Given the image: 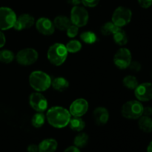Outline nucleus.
<instances>
[{"mask_svg":"<svg viewBox=\"0 0 152 152\" xmlns=\"http://www.w3.org/2000/svg\"><path fill=\"white\" fill-rule=\"evenodd\" d=\"M80 38L86 44L91 45L97 41V37L96 34L92 31H85L80 34Z\"/></svg>","mask_w":152,"mask_h":152,"instance_id":"obj_26","label":"nucleus"},{"mask_svg":"<svg viewBox=\"0 0 152 152\" xmlns=\"http://www.w3.org/2000/svg\"><path fill=\"white\" fill-rule=\"evenodd\" d=\"M71 118L69 111L60 106L52 107L46 114V120L49 124L56 129H62L68 126Z\"/></svg>","mask_w":152,"mask_h":152,"instance_id":"obj_1","label":"nucleus"},{"mask_svg":"<svg viewBox=\"0 0 152 152\" xmlns=\"http://www.w3.org/2000/svg\"><path fill=\"white\" fill-rule=\"evenodd\" d=\"M65 47H66V49L68 53H75L81 50L82 44L79 40L73 39L68 42L66 45H65Z\"/></svg>","mask_w":152,"mask_h":152,"instance_id":"obj_28","label":"nucleus"},{"mask_svg":"<svg viewBox=\"0 0 152 152\" xmlns=\"http://www.w3.org/2000/svg\"><path fill=\"white\" fill-rule=\"evenodd\" d=\"M132 12L129 8L123 6L117 7L112 15V22L119 28L126 26L132 20Z\"/></svg>","mask_w":152,"mask_h":152,"instance_id":"obj_5","label":"nucleus"},{"mask_svg":"<svg viewBox=\"0 0 152 152\" xmlns=\"http://www.w3.org/2000/svg\"><path fill=\"white\" fill-rule=\"evenodd\" d=\"M39 152H55L58 147L57 141L53 138L43 140L38 145Z\"/></svg>","mask_w":152,"mask_h":152,"instance_id":"obj_16","label":"nucleus"},{"mask_svg":"<svg viewBox=\"0 0 152 152\" xmlns=\"http://www.w3.org/2000/svg\"><path fill=\"white\" fill-rule=\"evenodd\" d=\"M129 68L132 70V71H134V72H139L140 71L142 68V65L137 61H132L130 65L129 66Z\"/></svg>","mask_w":152,"mask_h":152,"instance_id":"obj_31","label":"nucleus"},{"mask_svg":"<svg viewBox=\"0 0 152 152\" xmlns=\"http://www.w3.org/2000/svg\"><path fill=\"white\" fill-rule=\"evenodd\" d=\"M34 22L35 20H34V16L28 13H23L16 18L13 28L16 31L28 29L34 25Z\"/></svg>","mask_w":152,"mask_h":152,"instance_id":"obj_14","label":"nucleus"},{"mask_svg":"<svg viewBox=\"0 0 152 152\" xmlns=\"http://www.w3.org/2000/svg\"><path fill=\"white\" fill-rule=\"evenodd\" d=\"M140 129L145 133L152 132V119L148 116H141L138 121Z\"/></svg>","mask_w":152,"mask_h":152,"instance_id":"obj_18","label":"nucleus"},{"mask_svg":"<svg viewBox=\"0 0 152 152\" xmlns=\"http://www.w3.org/2000/svg\"><path fill=\"white\" fill-rule=\"evenodd\" d=\"M93 119L98 126H103L108 123L109 120V112L104 107H98L94 111Z\"/></svg>","mask_w":152,"mask_h":152,"instance_id":"obj_15","label":"nucleus"},{"mask_svg":"<svg viewBox=\"0 0 152 152\" xmlns=\"http://www.w3.org/2000/svg\"><path fill=\"white\" fill-rule=\"evenodd\" d=\"M71 19L66 16L60 15L57 16L53 20V25L55 28L60 30V31H66L67 28L71 25Z\"/></svg>","mask_w":152,"mask_h":152,"instance_id":"obj_17","label":"nucleus"},{"mask_svg":"<svg viewBox=\"0 0 152 152\" xmlns=\"http://www.w3.org/2000/svg\"><path fill=\"white\" fill-rule=\"evenodd\" d=\"M113 38L116 44L118 45L123 46L126 45L128 42V36L126 31H123L121 28H119L114 34H113Z\"/></svg>","mask_w":152,"mask_h":152,"instance_id":"obj_21","label":"nucleus"},{"mask_svg":"<svg viewBox=\"0 0 152 152\" xmlns=\"http://www.w3.org/2000/svg\"><path fill=\"white\" fill-rule=\"evenodd\" d=\"M5 42H6L5 36H4V34H3L2 31L0 30V48H2L3 46L5 45Z\"/></svg>","mask_w":152,"mask_h":152,"instance_id":"obj_35","label":"nucleus"},{"mask_svg":"<svg viewBox=\"0 0 152 152\" xmlns=\"http://www.w3.org/2000/svg\"><path fill=\"white\" fill-rule=\"evenodd\" d=\"M15 59V55L13 51L10 50H0V62L8 64L13 62Z\"/></svg>","mask_w":152,"mask_h":152,"instance_id":"obj_27","label":"nucleus"},{"mask_svg":"<svg viewBox=\"0 0 152 152\" xmlns=\"http://www.w3.org/2000/svg\"><path fill=\"white\" fill-rule=\"evenodd\" d=\"M64 152H81V151H80V148L76 147L75 145H73V146L68 147V148L64 151Z\"/></svg>","mask_w":152,"mask_h":152,"instance_id":"obj_36","label":"nucleus"},{"mask_svg":"<svg viewBox=\"0 0 152 152\" xmlns=\"http://www.w3.org/2000/svg\"><path fill=\"white\" fill-rule=\"evenodd\" d=\"M68 53L65 45L62 43H55L48 48L47 56L52 65L59 66L65 62Z\"/></svg>","mask_w":152,"mask_h":152,"instance_id":"obj_3","label":"nucleus"},{"mask_svg":"<svg viewBox=\"0 0 152 152\" xmlns=\"http://www.w3.org/2000/svg\"><path fill=\"white\" fill-rule=\"evenodd\" d=\"M142 115L148 116V117H151L152 115V108L150 106H146L143 108V113Z\"/></svg>","mask_w":152,"mask_h":152,"instance_id":"obj_34","label":"nucleus"},{"mask_svg":"<svg viewBox=\"0 0 152 152\" xmlns=\"http://www.w3.org/2000/svg\"><path fill=\"white\" fill-rule=\"evenodd\" d=\"M37 31L45 36H50L54 33L55 27L53 22L45 17L39 18L36 22Z\"/></svg>","mask_w":152,"mask_h":152,"instance_id":"obj_13","label":"nucleus"},{"mask_svg":"<svg viewBox=\"0 0 152 152\" xmlns=\"http://www.w3.org/2000/svg\"><path fill=\"white\" fill-rule=\"evenodd\" d=\"M88 110V102L85 99L80 98L74 100L71 103V105H70L69 112L73 117H81L82 116L86 114Z\"/></svg>","mask_w":152,"mask_h":152,"instance_id":"obj_12","label":"nucleus"},{"mask_svg":"<svg viewBox=\"0 0 152 152\" xmlns=\"http://www.w3.org/2000/svg\"><path fill=\"white\" fill-rule=\"evenodd\" d=\"M132 61V53L126 48L119 49L114 56V63L120 69L129 68Z\"/></svg>","mask_w":152,"mask_h":152,"instance_id":"obj_9","label":"nucleus"},{"mask_svg":"<svg viewBox=\"0 0 152 152\" xmlns=\"http://www.w3.org/2000/svg\"><path fill=\"white\" fill-rule=\"evenodd\" d=\"M144 106L139 100H130L123 105L121 114L129 120H137L142 116Z\"/></svg>","mask_w":152,"mask_h":152,"instance_id":"obj_4","label":"nucleus"},{"mask_svg":"<svg viewBox=\"0 0 152 152\" xmlns=\"http://www.w3.org/2000/svg\"><path fill=\"white\" fill-rule=\"evenodd\" d=\"M16 18V13L11 8L0 7V30L6 31L13 28Z\"/></svg>","mask_w":152,"mask_h":152,"instance_id":"obj_6","label":"nucleus"},{"mask_svg":"<svg viewBox=\"0 0 152 152\" xmlns=\"http://www.w3.org/2000/svg\"><path fill=\"white\" fill-rule=\"evenodd\" d=\"M68 4H71L73 6H77V5H80L81 4V0H66Z\"/></svg>","mask_w":152,"mask_h":152,"instance_id":"obj_37","label":"nucleus"},{"mask_svg":"<svg viewBox=\"0 0 152 152\" xmlns=\"http://www.w3.org/2000/svg\"><path fill=\"white\" fill-rule=\"evenodd\" d=\"M28 152H39V147L36 144H31L27 148Z\"/></svg>","mask_w":152,"mask_h":152,"instance_id":"obj_33","label":"nucleus"},{"mask_svg":"<svg viewBox=\"0 0 152 152\" xmlns=\"http://www.w3.org/2000/svg\"><path fill=\"white\" fill-rule=\"evenodd\" d=\"M29 103L31 108L37 112H44L48 108L47 99L38 91L30 95Z\"/></svg>","mask_w":152,"mask_h":152,"instance_id":"obj_11","label":"nucleus"},{"mask_svg":"<svg viewBox=\"0 0 152 152\" xmlns=\"http://www.w3.org/2000/svg\"><path fill=\"white\" fill-rule=\"evenodd\" d=\"M100 0H81V2L86 7H94L99 4Z\"/></svg>","mask_w":152,"mask_h":152,"instance_id":"obj_30","label":"nucleus"},{"mask_svg":"<svg viewBox=\"0 0 152 152\" xmlns=\"http://www.w3.org/2000/svg\"><path fill=\"white\" fill-rule=\"evenodd\" d=\"M134 95L140 102H148L152 99V83L139 84L134 89Z\"/></svg>","mask_w":152,"mask_h":152,"instance_id":"obj_10","label":"nucleus"},{"mask_svg":"<svg viewBox=\"0 0 152 152\" xmlns=\"http://www.w3.org/2000/svg\"><path fill=\"white\" fill-rule=\"evenodd\" d=\"M51 78L46 73L41 71H35L29 76L30 86L38 92L45 91L51 86Z\"/></svg>","mask_w":152,"mask_h":152,"instance_id":"obj_2","label":"nucleus"},{"mask_svg":"<svg viewBox=\"0 0 152 152\" xmlns=\"http://www.w3.org/2000/svg\"><path fill=\"white\" fill-rule=\"evenodd\" d=\"M67 31V36L70 38H74L79 33V27L76 26V25L71 24L66 30Z\"/></svg>","mask_w":152,"mask_h":152,"instance_id":"obj_29","label":"nucleus"},{"mask_svg":"<svg viewBox=\"0 0 152 152\" xmlns=\"http://www.w3.org/2000/svg\"><path fill=\"white\" fill-rule=\"evenodd\" d=\"M51 86L53 89L58 91H64L69 87V83L64 77H56L51 81Z\"/></svg>","mask_w":152,"mask_h":152,"instance_id":"obj_19","label":"nucleus"},{"mask_svg":"<svg viewBox=\"0 0 152 152\" xmlns=\"http://www.w3.org/2000/svg\"><path fill=\"white\" fill-rule=\"evenodd\" d=\"M89 140V137L87 134L81 133L78 134L77 136L74 137V144L76 147L79 148H84L85 146H86V145L88 144Z\"/></svg>","mask_w":152,"mask_h":152,"instance_id":"obj_22","label":"nucleus"},{"mask_svg":"<svg viewBox=\"0 0 152 152\" xmlns=\"http://www.w3.org/2000/svg\"><path fill=\"white\" fill-rule=\"evenodd\" d=\"M46 120V116L43 112H37L33 116L31 119V124L34 128H41L45 124Z\"/></svg>","mask_w":152,"mask_h":152,"instance_id":"obj_23","label":"nucleus"},{"mask_svg":"<svg viewBox=\"0 0 152 152\" xmlns=\"http://www.w3.org/2000/svg\"><path fill=\"white\" fill-rule=\"evenodd\" d=\"M68 125H69L71 130L77 132H82L86 127V123H85L84 120L80 117H71Z\"/></svg>","mask_w":152,"mask_h":152,"instance_id":"obj_20","label":"nucleus"},{"mask_svg":"<svg viewBox=\"0 0 152 152\" xmlns=\"http://www.w3.org/2000/svg\"><path fill=\"white\" fill-rule=\"evenodd\" d=\"M147 152H152V141L148 144L147 147Z\"/></svg>","mask_w":152,"mask_h":152,"instance_id":"obj_38","label":"nucleus"},{"mask_svg":"<svg viewBox=\"0 0 152 152\" xmlns=\"http://www.w3.org/2000/svg\"><path fill=\"white\" fill-rule=\"evenodd\" d=\"M89 14L88 10L82 6H74L71 11V22L77 27H83L88 22Z\"/></svg>","mask_w":152,"mask_h":152,"instance_id":"obj_7","label":"nucleus"},{"mask_svg":"<svg viewBox=\"0 0 152 152\" xmlns=\"http://www.w3.org/2000/svg\"><path fill=\"white\" fill-rule=\"evenodd\" d=\"M138 3L142 8H148L152 5V0H137Z\"/></svg>","mask_w":152,"mask_h":152,"instance_id":"obj_32","label":"nucleus"},{"mask_svg":"<svg viewBox=\"0 0 152 152\" xmlns=\"http://www.w3.org/2000/svg\"><path fill=\"white\" fill-rule=\"evenodd\" d=\"M118 26L113 23L112 22H108L104 24L102 27H101V33L103 34L104 36H110L111 34H114L117 30L119 29Z\"/></svg>","mask_w":152,"mask_h":152,"instance_id":"obj_24","label":"nucleus"},{"mask_svg":"<svg viewBox=\"0 0 152 152\" xmlns=\"http://www.w3.org/2000/svg\"><path fill=\"white\" fill-rule=\"evenodd\" d=\"M123 83L126 88L130 90H134L139 85V82L137 77L132 75H128L123 80Z\"/></svg>","mask_w":152,"mask_h":152,"instance_id":"obj_25","label":"nucleus"},{"mask_svg":"<svg viewBox=\"0 0 152 152\" xmlns=\"http://www.w3.org/2000/svg\"><path fill=\"white\" fill-rule=\"evenodd\" d=\"M38 52L35 49L29 48L19 50L15 58L19 65L28 66L35 63L38 59Z\"/></svg>","mask_w":152,"mask_h":152,"instance_id":"obj_8","label":"nucleus"}]
</instances>
